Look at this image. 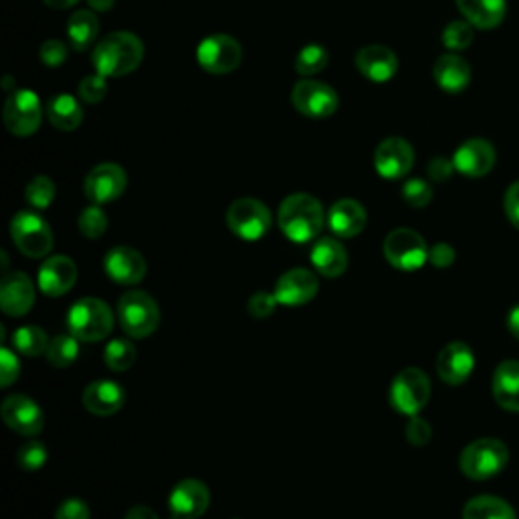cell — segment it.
Instances as JSON below:
<instances>
[{
	"instance_id": "obj_1",
	"label": "cell",
	"mask_w": 519,
	"mask_h": 519,
	"mask_svg": "<svg viewBox=\"0 0 519 519\" xmlns=\"http://www.w3.org/2000/svg\"><path fill=\"white\" fill-rule=\"evenodd\" d=\"M325 209L321 201L309 193L288 195L278 209V226L294 244L317 240L325 228Z\"/></svg>"
},
{
	"instance_id": "obj_2",
	"label": "cell",
	"mask_w": 519,
	"mask_h": 519,
	"mask_svg": "<svg viewBox=\"0 0 519 519\" xmlns=\"http://www.w3.org/2000/svg\"><path fill=\"white\" fill-rule=\"evenodd\" d=\"M144 59L140 37L130 31H116L98 41L92 53L96 73L104 78H122L132 73Z\"/></svg>"
},
{
	"instance_id": "obj_3",
	"label": "cell",
	"mask_w": 519,
	"mask_h": 519,
	"mask_svg": "<svg viewBox=\"0 0 519 519\" xmlns=\"http://www.w3.org/2000/svg\"><path fill=\"white\" fill-rule=\"evenodd\" d=\"M118 321L132 339L151 337L161 325V311L151 294L130 290L118 301Z\"/></svg>"
},
{
	"instance_id": "obj_4",
	"label": "cell",
	"mask_w": 519,
	"mask_h": 519,
	"mask_svg": "<svg viewBox=\"0 0 519 519\" xmlns=\"http://www.w3.org/2000/svg\"><path fill=\"white\" fill-rule=\"evenodd\" d=\"M114 315L102 299H82L67 313V331L84 343H96L112 333Z\"/></svg>"
},
{
	"instance_id": "obj_5",
	"label": "cell",
	"mask_w": 519,
	"mask_h": 519,
	"mask_svg": "<svg viewBox=\"0 0 519 519\" xmlns=\"http://www.w3.org/2000/svg\"><path fill=\"white\" fill-rule=\"evenodd\" d=\"M509 461V449L497 438H479L461 453V471L473 481H487L499 475Z\"/></svg>"
},
{
	"instance_id": "obj_6",
	"label": "cell",
	"mask_w": 519,
	"mask_h": 519,
	"mask_svg": "<svg viewBox=\"0 0 519 519\" xmlns=\"http://www.w3.org/2000/svg\"><path fill=\"white\" fill-rule=\"evenodd\" d=\"M226 224L244 242L262 240L272 228V213L254 197L236 199L226 211Z\"/></svg>"
},
{
	"instance_id": "obj_7",
	"label": "cell",
	"mask_w": 519,
	"mask_h": 519,
	"mask_svg": "<svg viewBox=\"0 0 519 519\" xmlns=\"http://www.w3.org/2000/svg\"><path fill=\"white\" fill-rule=\"evenodd\" d=\"M11 238L27 258H45L53 250V232L35 211H19L11 219Z\"/></svg>"
},
{
	"instance_id": "obj_8",
	"label": "cell",
	"mask_w": 519,
	"mask_h": 519,
	"mask_svg": "<svg viewBox=\"0 0 519 519\" xmlns=\"http://www.w3.org/2000/svg\"><path fill=\"white\" fill-rule=\"evenodd\" d=\"M432 394L428 376L418 367H406L390 386V402L404 416H418Z\"/></svg>"
},
{
	"instance_id": "obj_9",
	"label": "cell",
	"mask_w": 519,
	"mask_h": 519,
	"mask_svg": "<svg viewBox=\"0 0 519 519\" xmlns=\"http://www.w3.org/2000/svg\"><path fill=\"white\" fill-rule=\"evenodd\" d=\"M244 59V49L232 35H211L205 37L197 47L199 65L213 76H226L240 67Z\"/></svg>"
},
{
	"instance_id": "obj_10",
	"label": "cell",
	"mask_w": 519,
	"mask_h": 519,
	"mask_svg": "<svg viewBox=\"0 0 519 519\" xmlns=\"http://www.w3.org/2000/svg\"><path fill=\"white\" fill-rule=\"evenodd\" d=\"M428 252L424 238L410 228H398L384 240L386 260L404 272L420 270L428 262Z\"/></svg>"
},
{
	"instance_id": "obj_11",
	"label": "cell",
	"mask_w": 519,
	"mask_h": 519,
	"mask_svg": "<svg viewBox=\"0 0 519 519\" xmlns=\"http://www.w3.org/2000/svg\"><path fill=\"white\" fill-rule=\"evenodd\" d=\"M43 104L31 90H15L3 110L5 126L15 136H31L39 130L43 120Z\"/></svg>"
},
{
	"instance_id": "obj_12",
	"label": "cell",
	"mask_w": 519,
	"mask_h": 519,
	"mask_svg": "<svg viewBox=\"0 0 519 519\" xmlns=\"http://www.w3.org/2000/svg\"><path fill=\"white\" fill-rule=\"evenodd\" d=\"M292 106L307 118H329L339 108L337 92L317 80H303L296 82L290 92Z\"/></svg>"
},
{
	"instance_id": "obj_13",
	"label": "cell",
	"mask_w": 519,
	"mask_h": 519,
	"mask_svg": "<svg viewBox=\"0 0 519 519\" xmlns=\"http://www.w3.org/2000/svg\"><path fill=\"white\" fill-rule=\"evenodd\" d=\"M319 292V278L307 268H292L284 272L276 286L274 296L282 307H303L309 305Z\"/></svg>"
},
{
	"instance_id": "obj_14",
	"label": "cell",
	"mask_w": 519,
	"mask_h": 519,
	"mask_svg": "<svg viewBox=\"0 0 519 519\" xmlns=\"http://www.w3.org/2000/svg\"><path fill=\"white\" fill-rule=\"evenodd\" d=\"M126 185H128V177L120 165L102 163L88 173L84 181V193L94 205H104L122 197Z\"/></svg>"
},
{
	"instance_id": "obj_15",
	"label": "cell",
	"mask_w": 519,
	"mask_h": 519,
	"mask_svg": "<svg viewBox=\"0 0 519 519\" xmlns=\"http://www.w3.org/2000/svg\"><path fill=\"white\" fill-rule=\"evenodd\" d=\"M374 167L380 177L396 181L406 177L414 167V148L408 140L392 136L380 142L374 155Z\"/></svg>"
},
{
	"instance_id": "obj_16",
	"label": "cell",
	"mask_w": 519,
	"mask_h": 519,
	"mask_svg": "<svg viewBox=\"0 0 519 519\" xmlns=\"http://www.w3.org/2000/svg\"><path fill=\"white\" fill-rule=\"evenodd\" d=\"M475 369V353L463 341H453L444 345L436 359L438 378L449 386H461L469 380Z\"/></svg>"
},
{
	"instance_id": "obj_17",
	"label": "cell",
	"mask_w": 519,
	"mask_h": 519,
	"mask_svg": "<svg viewBox=\"0 0 519 519\" xmlns=\"http://www.w3.org/2000/svg\"><path fill=\"white\" fill-rule=\"evenodd\" d=\"M0 414H3V420L11 430L23 436H35L45 426L43 410L25 394H13L5 398L3 406H0Z\"/></svg>"
},
{
	"instance_id": "obj_18",
	"label": "cell",
	"mask_w": 519,
	"mask_h": 519,
	"mask_svg": "<svg viewBox=\"0 0 519 519\" xmlns=\"http://www.w3.org/2000/svg\"><path fill=\"white\" fill-rule=\"evenodd\" d=\"M211 503V493L199 479H183L169 497L171 515L179 519H199Z\"/></svg>"
},
{
	"instance_id": "obj_19",
	"label": "cell",
	"mask_w": 519,
	"mask_h": 519,
	"mask_svg": "<svg viewBox=\"0 0 519 519\" xmlns=\"http://www.w3.org/2000/svg\"><path fill=\"white\" fill-rule=\"evenodd\" d=\"M497 161V153L491 142L483 140V138H471L467 142H463L457 153L453 157L455 169L471 179H479L485 177L487 173H491V169L495 167Z\"/></svg>"
},
{
	"instance_id": "obj_20",
	"label": "cell",
	"mask_w": 519,
	"mask_h": 519,
	"mask_svg": "<svg viewBox=\"0 0 519 519\" xmlns=\"http://www.w3.org/2000/svg\"><path fill=\"white\" fill-rule=\"evenodd\" d=\"M355 67L369 82L386 84L398 73V57L390 47L367 45L357 51Z\"/></svg>"
},
{
	"instance_id": "obj_21",
	"label": "cell",
	"mask_w": 519,
	"mask_h": 519,
	"mask_svg": "<svg viewBox=\"0 0 519 519\" xmlns=\"http://www.w3.org/2000/svg\"><path fill=\"white\" fill-rule=\"evenodd\" d=\"M35 305V286L23 272H11L0 286V309L9 317H23Z\"/></svg>"
},
{
	"instance_id": "obj_22",
	"label": "cell",
	"mask_w": 519,
	"mask_h": 519,
	"mask_svg": "<svg viewBox=\"0 0 519 519\" xmlns=\"http://www.w3.org/2000/svg\"><path fill=\"white\" fill-rule=\"evenodd\" d=\"M104 268L110 280L122 286H132L142 282L148 270L144 256L130 246L112 248L104 260Z\"/></svg>"
},
{
	"instance_id": "obj_23",
	"label": "cell",
	"mask_w": 519,
	"mask_h": 519,
	"mask_svg": "<svg viewBox=\"0 0 519 519\" xmlns=\"http://www.w3.org/2000/svg\"><path fill=\"white\" fill-rule=\"evenodd\" d=\"M78 280V266L67 256H51L39 268V288L47 296H63Z\"/></svg>"
},
{
	"instance_id": "obj_24",
	"label": "cell",
	"mask_w": 519,
	"mask_h": 519,
	"mask_svg": "<svg viewBox=\"0 0 519 519\" xmlns=\"http://www.w3.org/2000/svg\"><path fill=\"white\" fill-rule=\"evenodd\" d=\"M327 224L339 238H355L365 230L367 211L355 199H339L327 213Z\"/></svg>"
},
{
	"instance_id": "obj_25",
	"label": "cell",
	"mask_w": 519,
	"mask_h": 519,
	"mask_svg": "<svg viewBox=\"0 0 519 519\" xmlns=\"http://www.w3.org/2000/svg\"><path fill=\"white\" fill-rule=\"evenodd\" d=\"M82 402L86 410L94 416H114L122 410L126 402V392L120 384L112 380H96L84 390Z\"/></svg>"
},
{
	"instance_id": "obj_26",
	"label": "cell",
	"mask_w": 519,
	"mask_h": 519,
	"mask_svg": "<svg viewBox=\"0 0 519 519\" xmlns=\"http://www.w3.org/2000/svg\"><path fill=\"white\" fill-rule=\"evenodd\" d=\"M434 82L449 94L463 92L471 82V67L457 53H444L436 59L432 69Z\"/></svg>"
},
{
	"instance_id": "obj_27",
	"label": "cell",
	"mask_w": 519,
	"mask_h": 519,
	"mask_svg": "<svg viewBox=\"0 0 519 519\" xmlns=\"http://www.w3.org/2000/svg\"><path fill=\"white\" fill-rule=\"evenodd\" d=\"M493 398L509 412H519V361L505 359L493 374Z\"/></svg>"
},
{
	"instance_id": "obj_28",
	"label": "cell",
	"mask_w": 519,
	"mask_h": 519,
	"mask_svg": "<svg viewBox=\"0 0 519 519\" xmlns=\"http://www.w3.org/2000/svg\"><path fill=\"white\" fill-rule=\"evenodd\" d=\"M311 262L317 272L327 278L341 276L349 266L347 252L343 244L335 238H319L311 250Z\"/></svg>"
},
{
	"instance_id": "obj_29",
	"label": "cell",
	"mask_w": 519,
	"mask_h": 519,
	"mask_svg": "<svg viewBox=\"0 0 519 519\" xmlns=\"http://www.w3.org/2000/svg\"><path fill=\"white\" fill-rule=\"evenodd\" d=\"M457 7L465 21L477 29L499 27L507 13L505 0H457Z\"/></svg>"
},
{
	"instance_id": "obj_30",
	"label": "cell",
	"mask_w": 519,
	"mask_h": 519,
	"mask_svg": "<svg viewBox=\"0 0 519 519\" xmlns=\"http://www.w3.org/2000/svg\"><path fill=\"white\" fill-rule=\"evenodd\" d=\"M45 114H47L49 122L61 132L76 130L84 122L82 102L71 94L53 96L45 106Z\"/></svg>"
},
{
	"instance_id": "obj_31",
	"label": "cell",
	"mask_w": 519,
	"mask_h": 519,
	"mask_svg": "<svg viewBox=\"0 0 519 519\" xmlns=\"http://www.w3.org/2000/svg\"><path fill=\"white\" fill-rule=\"evenodd\" d=\"M100 33V21L94 11H78L73 13L67 21V37L71 49L84 51L90 49Z\"/></svg>"
},
{
	"instance_id": "obj_32",
	"label": "cell",
	"mask_w": 519,
	"mask_h": 519,
	"mask_svg": "<svg viewBox=\"0 0 519 519\" xmlns=\"http://www.w3.org/2000/svg\"><path fill=\"white\" fill-rule=\"evenodd\" d=\"M463 519H515L513 507L493 495H479L467 501Z\"/></svg>"
},
{
	"instance_id": "obj_33",
	"label": "cell",
	"mask_w": 519,
	"mask_h": 519,
	"mask_svg": "<svg viewBox=\"0 0 519 519\" xmlns=\"http://www.w3.org/2000/svg\"><path fill=\"white\" fill-rule=\"evenodd\" d=\"M45 357H47L49 365H53L57 369L69 367L71 363H76V359L80 357V339L73 337L69 331L53 337Z\"/></svg>"
},
{
	"instance_id": "obj_34",
	"label": "cell",
	"mask_w": 519,
	"mask_h": 519,
	"mask_svg": "<svg viewBox=\"0 0 519 519\" xmlns=\"http://www.w3.org/2000/svg\"><path fill=\"white\" fill-rule=\"evenodd\" d=\"M49 337L41 327L35 325H25L19 327L13 333V347L17 349V353L27 355V357H39L45 355L49 349Z\"/></svg>"
},
{
	"instance_id": "obj_35",
	"label": "cell",
	"mask_w": 519,
	"mask_h": 519,
	"mask_svg": "<svg viewBox=\"0 0 519 519\" xmlns=\"http://www.w3.org/2000/svg\"><path fill=\"white\" fill-rule=\"evenodd\" d=\"M329 65V51L323 45H305L294 59V69L301 76H315Z\"/></svg>"
},
{
	"instance_id": "obj_36",
	"label": "cell",
	"mask_w": 519,
	"mask_h": 519,
	"mask_svg": "<svg viewBox=\"0 0 519 519\" xmlns=\"http://www.w3.org/2000/svg\"><path fill=\"white\" fill-rule=\"evenodd\" d=\"M104 361L112 372H128L136 361V347L126 339H114L104 351Z\"/></svg>"
},
{
	"instance_id": "obj_37",
	"label": "cell",
	"mask_w": 519,
	"mask_h": 519,
	"mask_svg": "<svg viewBox=\"0 0 519 519\" xmlns=\"http://www.w3.org/2000/svg\"><path fill=\"white\" fill-rule=\"evenodd\" d=\"M78 228L88 240H98L108 230V215L100 205H90L80 213Z\"/></svg>"
},
{
	"instance_id": "obj_38",
	"label": "cell",
	"mask_w": 519,
	"mask_h": 519,
	"mask_svg": "<svg viewBox=\"0 0 519 519\" xmlns=\"http://www.w3.org/2000/svg\"><path fill=\"white\" fill-rule=\"evenodd\" d=\"M473 25L469 21H453L442 33V43L451 51H465L473 43Z\"/></svg>"
},
{
	"instance_id": "obj_39",
	"label": "cell",
	"mask_w": 519,
	"mask_h": 519,
	"mask_svg": "<svg viewBox=\"0 0 519 519\" xmlns=\"http://www.w3.org/2000/svg\"><path fill=\"white\" fill-rule=\"evenodd\" d=\"M25 197L29 201L31 207L35 209H47L53 199H55V183L45 177V175H39L35 177L29 185H27V191H25Z\"/></svg>"
},
{
	"instance_id": "obj_40",
	"label": "cell",
	"mask_w": 519,
	"mask_h": 519,
	"mask_svg": "<svg viewBox=\"0 0 519 519\" xmlns=\"http://www.w3.org/2000/svg\"><path fill=\"white\" fill-rule=\"evenodd\" d=\"M47 447L39 440L25 442L23 447L17 451V465L25 471H39L47 463Z\"/></svg>"
},
{
	"instance_id": "obj_41",
	"label": "cell",
	"mask_w": 519,
	"mask_h": 519,
	"mask_svg": "<svg viewBox=\"0 0 519 519\" xmlns=\"http://www.w3.org/2000/svg\"><path fill=\"white\" fill-rule=\"evenodd\" d=\"M108 78L100 76V73H92V76H86L80 86H78V96L82 102L86 104H98L106 98L108 94Z\"/></svg>"
},
{
	"instance_id": "obj_42",
	"label": "cell",
	"mask_w": 519,
	"mask_h": 519,
	"mask_svg": "<svg viewBox=\"0 0 519 519\" xmlns=\"http://www.w3.org/2000/svg\"><path fill=\"white\" fill-rule=\"evenodd\" d=\"M402 197L410 207H426L432 201V187L422 179H410L402 187Z\"/></svg>"
},
{
	"instance_id": "obj_43",
	"label": "cell",
	"mask_w": 519,
	"mask_h": 519,
	"mask_svg": "<svg viewBox=\"0 0 519 519\" xmlns=\"http://www.w3.org/2000/svg\"><path fill=\"white\" fill-rule=\"evenodd\" d=\"M19 374H21L19 357L9 347L0 349V386L3 388L13 386L15 380L19 378Z\"/></svg>"
},
{
	"instance_id": "obj_44",
	"label": "cell",
	"mask_w": 519,
	"mask_h": 519,
	"mask_svg": "<svg viewBox=\"0 0 519 519\" xmlns=\"http://www.w3.org/2000/svg\"><path fill=\"white\" fill-rule=\"evenodd\" d=\"M278 301L274 292H256L252 294V299L248 301V313L254 319H268L276 311Z\"/></svg>"
},
{
	"instance_id": "obj_45",
	"label": "cell",
	"mask_w": 519,
	"mask_h": 519,
	"mask_svg": "<svg viewBox=\"0 0 519 519\" xmlns=\"http://www.w3.org/2000/svg\"><path fill=\"white\" fill-rule=\"evenodd\" d=\"M39 57L47 67H61L67 59V45L59 39H49L41 45Z\"/></svg>"
},
{
	"instance_id": "obj_46",
	"label": "cell",
	"mask_w": 519,
	"mask_h": 519,
	"mask_svg": "<svg viewBox=\"0 0 519 519\" xmlns=\"http://www.w3.org/2000/svg\"><path fill=\"white\" fill-rule=\"evenodd\" d=\"M406 438L410 444H414V447H426L432 438V428L424 418L412 416L406 428Z\"/></svg>"
},
{
	"instance_id": "obj_47",
	"label": "cell",
	"mask_w": 519,
	"mask_h": 519,
	"mask_svg": "<svg viewBox=\"0 0 519 519\" xmlns=\"http://www.w3.org/2000/svg\"><path fill=\"white\" fill-rule=\"evenodd\" d=\"M55 519H90V507L78 497H69L59 505Z\"/></svg>"
},
{
	"instance_id": "obj_48",
	"label": "cell",
	"mask_w": 519,
	"mask_h": 519,
	"mask_svg": "<svg viewBox=\"0 0 519 519\" xmlns=\"http://www.w3.org/2000/svg\"><path fill=\"white\" fill-rule=\"evenodd\" d=\"M455 258H457L455 248L449 246V244H444V242L432 246L430 252H428V262H430L434 268H440V270L451 268L453 262H455Z\"/></svg>"
},
{
	"instance_id": "obj_49",
	"label": "cell",
	"mask_w": 519,
	"mask_h": 519,
	"mask_svg": "<svg viewBox=\"0 0 519 519\" xmlns=\"http://www.w3.org/2000/svg\"><path fill=\"white\" fill-rule=\"evenodd\" d=\"M455 171H457V169H455V163L449 161V159H444V157H436V159H432L430 165H428V177H430L432 181H438V183L451 179V175H453Z\"/></svg>"
},
{
	"instance_id": "obj_50",
	"label": "cell",
	"mask_w": 519,
	"mask_h": 519,
	"mask_svg": "<svg viewBox=\"0 0 519 519\" xmlns=\"http://www.w3.org/2000/svg\"><path fill=\"white\" fill-rule=\"evenodd\" d=\"M505 213L511 224L519 230V181H515L505 193Z\"/></svg>"
},
{
	"instance_id": "obj_51",
	"label": "cell",
	"mask_w": 519,
	"mask_h": 519,
	"mask_svg": "<svg viewBox=\"0 0 519 519\" xmlns=\"http://www.w3.org/2000/svg\"><path fill=\"white\" fill-rule=\"evenodd\" d=\"M124 519H159V515L146 505H136L132 509H128L126 517Z\"/></svg>"
},
{
	"instance_id": "obj_52",
	"label": "cell",
	"mask_w": 519,
	"mask_h": 519,
	"mask_svg": "<svg viewBox=\"0 0 519 519\" xmlns=\"http://www.w3.org/2000/svg\"><path fill=\"white\" fill-rule=\"evenodd\" d=\"M507 329H509V333H511L515 339H519V305H515V307L509 311V315H507Z\"/></svg>"
},
{
	"instance_id": "obj_53",
	"label": "cell",
	"mask_w": 519,
	"mask_h": 519,
	"mask_svg": "<svg viewBox=\"0 0 519 519\" xmlns=\"http://www.w3.org/2000/svg\"><path fill=\"white\" fill-rule=\"evenodd\" d=\"M86 3L90 5L92 11H98V13H108L114 9L116 0H86Z\"/></svg>"
},
{
	"instance_id": "obj_54",
	"label": "cell",
	"mask_w": 519,
	"mask_h": 519,
	"mask_svg": "<svg viewBox=\"0 0 519 519\" xmlns=\"http://www.w3.org/2000/svg\"><path fill=\"white\" fill-rule=\"evenodd\" d=\"M43 3L55 11H65V9L76 7L80 0H43Z\"/></svg>"
}]
</instances>
